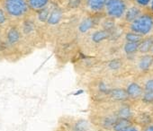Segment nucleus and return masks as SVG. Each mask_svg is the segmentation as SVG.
Masks as SVG:
<instances>
[{
	"instance_id": "nucleus-22",
	"label": "nucleus",
	"mask_w": 153,
	"mask_h": 131,
	"mask_svg": "<svg viewBox=\"0 0 153 131\" xmlns=\"http://www.w3.org/2000/svg\"><path fill=\"white\" fill-rule=\"evenodd\" d=\"M7 18H8V16H7V13L5 12V10L3 8H0V26L4 25L7 23Z\"/></svg>"
},
{
	"instance_id": "nucleus-7",
	"label": "nucleus",
	"mask_w": 153,
	"mask_h": 131,
	"mask_svg": "<svg viewBox=\"0 0 153 131\" xmlns=\"http://www.w3.org/2000/svg\"><path fill=\"white\" fill-rule=\"evenodd\" d=\"M127 94L129 98L131 99H138L139 97H140L143 93V89L136 83H132L131 85H128L127 89H126Z\"/></svg>"
},
{
	"instance_id": "nucleus-12",
	"label": "nucleus",
	"mask_w": 153,
	"mask_h": 131,
	"mask_svg": "<svg viewBox=\"0 0 153 131\" xmlns=\"http://www.w3.org/2000/svg\"><path fill=\"white\" fill-rule=\"evenodd\" d=\"M153 63V57L150 55H146L142 57L139 62V68L140 70H147L150 68V66Z\"/></svg>"
},
{
	"instance_id": "nucleus-4",
	"label": "nucleus",
	"mask_w": 153,
	"mask_h": 131,
	"mask_svg": "<svg viewBox=\"0 0 153 131\" xmlns=\"http://www.w3.org/2000/svg\"><path fill=\"white\" fill-rule=\"evenodd\" d=\"M105 8L110 17L120 18L124 15L126 6L123 0H106Z\"/></svg>"
},
{
	"instance_id": "nucleus-21",
	"label": "nucleus",
	"mask_w": 153,
	"mask_h": 131,
	"mask_svg": "<svg viewBox=\"0 0 153 131\" xmlns=\"http://www.w3.org/2000/svg\"><path fill=\"white\" fill-rule=\"evenodd\" d=\"M142 100L147 103H153V91H143Z\"/></svg>"
},
{
	"instance_id": "nucleus-27",
	"label": "nucleus",
	"mask_w": 153,
	"mask_h": 131,
	"mask_svg": "<svg viewBox=\"0 0 153 131\" xmlns=\"http://www.w3.org/2000/svg\"><path fill=\"white\" fill-rule=\"evenodd\" d=\"M123 131H138V129L135 127L131 126V127H128V128H126V129H124Z\"/></svg>"
},
{
	"instance_id": "nucleus-11",
	"label": "nucleus",
	"mask_w": 153,
	"mask_h": 131,
	"mask_svg": "<svg viewBox=\"0 0 153 131\" xmlns=\"http://www.w3.org/2000/svg\"><path fill=\"white\" fill-rule=\"evenodd\" d=\"M61 17H62L61 10L59 9V8H55L52 11H51V13L49 15V17L47 19V23L49 24H51V25L57 24L61 20Z\"/></svg>"
},
{
	"instance_id": "nucleus-13",
	"label": "nucleus",
	"mask_w": 153,
	"mask_h": 131,
	"mask_svg": "<svg viewBox=\"0 0 153 131\" xmlns=\"http://www.w3.org/2000/svg\"><path fill=\"white\" fill-rule=\"evenodd\" d=\"M152 46H153V40L150 38L145 39L139 42L138 51H140V53H147L152 48Z\"/></svg>"
},
{
	"instance_id": "nucleus-17",
	"label": "nucleus",
	"mask_w": 153,
	"mask_h": 131,
	"mask_svg": "<svg viewBox=\"0 0 153 131\" xmlns=\"http://www.w3.org/2000/svg\"><path fill=\"white\" fill-rule=\"evenodd\" d=\"M94 26V21L91 18L85 19L79 25V31L81 32H86Z\"/></svg>"
},
{
	"instance_id": "nucleus-16",
	"label": "nucleus",
	"mask_w": 153,
	"mask_h": 131,
	"mask_svg": "<svg viewBox=\"0 0 153 131\" xmlns=\"http://www.w3.org/2000/svg\"><path fill=\"white\" fill-rule=\"evenodd\" d=\"M115 114H116V117L118 118H130L131 112V110L129 107L123 106L117 110V112Z\"/></svg>"
},
{
	"instance_id": "nucleus-15",
	"label": "nucleus",
	"mask_w": 153,
	"mask_h": 131,
	"mask_svg": "<svg viewBox=\"0 0 153 131\" xmlns=\"http://www.w3.org/2000/svg\"><path fill=\"white\" fill-rule=\"evenodd\" d=\"M108 37H109V32H108V31H107V30H102V31H98V32H95L92 39H93V40H94L95 42L98 43V42H100V41H102V40L107 39Z\"/></svg>"
},
{
	"instance_id": "nucleus-26",
	"label": "nucleus",
	"mask_w": 153,
	"mask_h": 131,
	"mask_svg": "<svg viewBox=\"0 0 153 131\" xmlns=\"http://www.w3.org/2000/svg\"><path fill=\"white\" fill-rule=\"evenodd\" d=\"M143 131H153V124H149L145 127Z\"/></svg>"
},
{
	"instance_id": "nucleus-19",
	"label": "nucleus",
	"mask_w": 153,
	"mask_h": 131,
	"mask_svg": "<svg viewBox=\"0 0 153 131\" xmlns=\"http://www.w3.org/2000/svg\"><path fill=\"white\" fill-rule=\"evenodd\" d=\"M141 34H139V33H136V32H130V33H127L126 35V40L128 41H131V42H140L141 40Z\"/></svg>"
},
{
	"instance_id": "nucleus-1",
	"label": "nucleus",
	"mask_w": 153,
	"mask_h": 131,
	"mask_svg": "<svg viewBox=\"0 0 153 131\" xmlns=\"http://www.w3.org/2000/svg\"><path fill=\"white\" fill-rule=\"evenodd\" d=\"M57 127L68 131H90V123L87 119L70 115L59 117Z\"/></svg>"
},
{
	"instance_id": "nucleus-6",
	"label": "nucleus",
	"mask_w": 153,
	"mask_h": 131,
	"mask_svg": "<svg viewBox=\"0 0 153 131\" xmlns=\"http://www.w3.org/2000/svg\"><path fill=\"white\" fill-rule=\"evenodd\" d=\"M109 98L113 101L115 102H124L126 101L129 97L127 94L126 90L123 89V88H114V89H110L108 94Z\"/></svg>"
},
{
	"instance_id": "nucleus-29",
	"label": "nucleus",
	"mask_w": 153,
	"mask_h": 131,
	"mask_svg": "<svg viewBox=\"0 0 153 131\" xmlns=\"http://www.w3.org/2000/svg\"><path fill=\"white\" fill-rule=\"evenodd\" d=\"M152 8H153V2H152Z\"/></svg>"
},
{
	"instance_id": "nucleus-30",
	"label": "nucleus",
	"mask_w": 153,
	"mask_h": 131,
	"mask_svg": "<svg viewBox=\"0 0 153 131\" xmlns=\"http://www.w3.org/2000/svg\"><path fill=\"white\" fill-rule=\"evenodd\" d=\"M152 51H153V46H152Z\"/></svg>"
},
{
	"instance_id": "nucleus-2",
	"label": "nucleus",
	"mask_w": 153,
	"mask_h": 131,
	"mask_svg": "<svg viewBox=\"0 0 153 131\" xmlns=\"http://www.w3.org/2000/svg\"><path fill=\"white\" fill-rule=\"evenodd\" d=\"M3 9L7 16L13 19L24 17L30 10L26 0H4Z\"/></svg>"
},
{
	"instance_id": "nucleus-18",
	"label": "nucleus",
	"mask_w": 153,
	"mask_h": 131,
	"mask_svg": "<svg viewBox=\"0 0 153 131\" xmlns=\"http://www.w3.org/2000/svg\"><path fill=\"white\" fill-rule=\"evenodd\" d=\"M139 42H131L128 41L124 46V51L127 54H133L136 51H138Z\"/></svg>"
},
{
	"instance_id": "nucleus-8",
	"label": "nucleus",
	"mask_w": 153,
	"mask_h": 131,
	"mask_svg": "<svg viewBox=\"0 0 153 131\" xmlns=\"http://www.w3.org/2000/svg\"><path fill=\"white\" fill-rule=\"evenodd\" d=\"M131 126L132 123L129 118H117L112 127V131H123Z\"/></svg>"
},
{
	"instance_id": "nucleus-20",
	"label": "nucleus",
	"mask_w": 153,
	"mask_h": 131,
	"mask_svg": "<svg viewBox=\"0 0 153 131\" xmlns=\"http://www.w3.org/2000/svg\"><path fill=\"white\" fill-rule=\"evenodd\" d=\"M38 13V18H39V20L41 21V22H47V19H48V17H49V15H50V13L51 12H49L48 11V7H44V8H42V10H40V11H38L37 12Z\"/></svg>"
},
{
	"instance_id": "nucleus-23",
	"label": "nucleus",
	"mask_w": 153,
	"mask_h": 131,
	"mask_svg": "<svg viewBox=\"0 0 153 131\" xmlns=\"http://www.w3.org/2000/svg\"><path fill=\"white\" fill-rule=\"evenodd\" d=\"M108 67L112 70H116V69L120 68V67H121V62L119 60H113V61L109 62Z\"/></svg>"
},
{
	"instance_id": "nucleus-24",
	"label": "nucleus",
	"mask_w": 153,
	"mask_h": 131,
	"mask_svg": "<svg viewBox=\"0 0 153 131\" xmlns=\"http://www.w3.org/2000/svg\"><path fill=\"white\" fill-rule=\"evenodd\" d=\"M143 91H153V79L148 80L146 82Z\"/></svg>"
},
{
	"instance_id": "nucleus-31",
	"label": "nucleus",
	"mask_w": 153,
	"mask_h": 131,
	"mask_svg": "<svg viewBox=\"0 0 153 131\" xmlns=\"http://www.w3.org/2000/svg\"><path fill=\"white\" fill-rule=\"evenodd\" d=\"M0 29H1V26H0Z\"/></svg>"
},
{
	"instance_id": "nucleus-9",
	"label": "nucleus",
	"mask_w": 153,
	"mask_h": 131,
	"mask_svg": "<svg viewBox=\"0 0 153 131\" xmlns=\"http://www.w3.org/2000/svg\"><path fill=\"white\" fill-rule=\"evenodd\" d=\"M26 1L30 9L38 12L48 6L50 0H26Z\"/></svg>"
},
{
	"instance_id": "nucleus-25",
	"label": "nucleus",
	"mask_w": 153,
	"mask_h": 131,
	"mask_svg": "<svg viewBox=\"0 0 153 131\" xmlns=\"http://www.w3.org/2000/svg\"><path fill=\"white\" fill-rule=\"evenodd\" d=\"M136 1H137L138 4H140V5H141V6H146V5L149 4V0H136Z\"/></svg>"
},
{
	"instance_id": "nucleus-3",
	"label": "nucleus",
	"mask_w": 153,
	"mask_h": 131,
	"mask_svg": "<svg viewBox=\"0 0 153 131\" xmlns=\"http://www.w3.org/2000/svg\"><path fill=\"white\" fill-rule=\"evenodd\" d=\"M153 28V19L148 15H140L138 18L133 20L131 24V29L133 32L139 34H147Z\"/></svg>"
},
{
	"instance_id": "nucleus-10",
	"label": "nucleus",
	"mask_w": 153,
	"mask_h": 131,
	"mask_svg": "<svg viewBox=\"0 0 153 131\" xmlns=\"http://www.w3.org/2000/svg\"><path fill=\"white\" fill-rule=\"evenodd\" d=\"M20 39V33L17 29L16 28H11L7 33V45H15L16 43L18 42Z\"/></svg>"
},
{
	"instance_id": "nucleus-5",
	"label": "nucleus",
	"mask_w": 153,
	"mask_h": 131,
	"mask_svg": "<svg viewBox=\"0 0 153 131\" xmlns=\"http://www.w3.org/2000/svg\"><path fill=\"white\" fill-rule=\"evenodd\" d=\"M86 8L91 12H100L105 8L106 0H84Z\"/></svg>"
},
{
	"instance_id": "nucleus-14",
	"label": "nucleus",
	"mask_w": 153,
	"mask_h": 131,
	"mask_svg": "<svg viewBox=\"0 0 153 131\" xmlns=\"http://www.w3.org/2000/svg\"><path fill=\"white\" fill-rule=\"evenodd\" d=\"M140 9L133 7H131L130 9H128V11L126 12V15H125V18H126L127 21L132 22L133 20L138 18L140 16Z\"/></svg>"
},
{
	"instance_id": "nucleus-28",
	"label": "nucleus",
	"mask_w": 153,
	"mask_h": 131,
	"mask_svg": "<svg viewBox=\"0 0 153 131\" xmlns=\"http://www.w3.org/2000/svg\"><path fill=\"white\" fill-rule=\"evenodd\" d=\"M53 131H68V130H66V129H64V128H61V127H56L54 128Z\"/></svg>"
}]
</instances>
